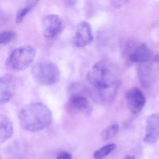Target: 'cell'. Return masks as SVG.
Wrapping results in <instances>:
<instances>
[{
    "label": "cell",
    "instance_id": "20",
    "mask_svg": "<svg viewBox=\"0 0 159 159\" xmlns=\"http://www.w3.org/2000/svg\"><path fill=\"white\" fill-rule=\"evenodd\" d=\"M1 159H2V157L1 158Z\"/></svg>",
    "mask_w": 159,
    "mask_h": 159
},
{
    "label": "cell",
    "instance_id": "17",
    "mask_svg": "<svg viewBox=\"0 0 159 159\" xmlns=\"http://www.w3.org/2000/svg\"><path fill=\"white\" fill-rule=\"evenodd\" d=\"M16 37V33L13 31H6L0 34V43L6 44L11 42Z\"/></svg>",
    "mask_w": 159,
    "mask_h": 159
},
{
    "label": "cell",
    "instance_id": "15",
    "mask_svg": "<svg viewBox=\"0 0 159 159\" xmlns=\"http://www.w3.org/2000/svg\"><path fill=\"white\" fill-rule=\"evenodd\" d=\"M116 148V145L114 144L106 145L95 152L93 154L94 157L96 159H103L111 153Z\"/></svg>",
    "mask_w": 159,
    "mask_h": 159
},
{
    "label": "cell",
    "instance_id": "7",
    "mask_svg": "<svg viewBox=\"0 0 159 159\" xmlns=\"http://www.w3.org/2000/svg\"><path fill=\"white\" fill-rule=\"evenodd\" d=\"M125 99L128 109L134 114L139 113L146 103V98L144 94L137 87H134L127 91Z\"/></svg>",
    "mask_w": 159,
    "mask_h": 159
},
{
    "label": "cell",
    "instance_id": "16",
    "mask_svg": "<svg viewBox=\"0 0 159 159\" xmlns=\"http://www.w3.org/2000/svg\"><path fill=\"white\" fill-rule=\"evenodd\" d=\"M119 126L117 124L111 125L104 129L102 132L101 136L105 140H109L115 137L118 134L119 130Z\"/></svg>",
    "mask_w": 159,
    "mask_h": 159
},
{
    "label": "cell",
    "instance_id": "1",
    "mask_svg": "<svg viewBox=\"0 0 159 159\" xmlns=\"http://www.w3.org/2000/svg\"><path fill=\"white\" fill-rule=\"evenodd\" d=\"M52 115L50 109L43 103L33 102L23 107L19 111L18 121L21 127L29 132H39L51 125Z\"/></svg>",
    "mask_w": 159,
    "mask_h": 159
},
{
    "label": "cell",
    "instance_id": "8",
    "mask_svg": "<svg viewBox=\"0 0 159 159\" xmlns=\"http://www.w3.org/2000/svg\"><path fill=\"white\" fill-rule=\"evenodd\" d=\"M62 21L57 15L47 16L43 19L42 24V33L47 39H52L57 36L62 29Z\"/></svg>",
    "mask_w": 159,
    "mask_h": 159
},
{
    "label": "cell",
    "instance_id": "13",
    "mask_svg": "<svg viewBox=\"0 0 159 159\" xmlns=\"http://www.w3.org/2000/svg\"><path fill=\"white\" fill-rule=\"evenodd\" d=\"M149 68L145 66L139 67V80L142 85L145 87H148L151 83L152 80V73Z\"/></svg>",
    "mask_w": 159,
    "mask_h": 159
},
{
    "label": "cell",
    "instance_id": "3",
    "mask_svg": "<svg viewBox=\"0 0 159 159\" xmlns=\"http://www.w3.org/2000/svg\"><path fill=\"white\" fill-rule=\"evenodd\" d=\"M36 56V49L33 46L24 45L15 49L6 59L5 65L14 72L22 71L30 66Z\"/></svg>",
    "mask_w": 159,
    "mask_h": 159
},
{
    "label": "cell",
    "instance_id": "6",
    "mask_svg": "<svg viewBox=\"0 0 159 159\" xmlns=\"http://www.w3.org/2000/svg\"><path fill=\"white\" fill-rule=\"evenodd\" d=\"M93 40L91 25L86 21L80 22L76 27L73 38L74 45L77 47H83L91 43Z\"/></svg>",
    "mask_w": 159,
    "mask_h": 159
},
{
    "label": "cell",
    "instance_id": "14",
    "mask_svg": "<svg viewBox=\"0 0 159 159\" xmlns=\"http://www.w3.org/2000/svg\"><path fill=\"white\" fill-rule=\"evenodd\" d=\"M38 3V1H29L28 2L26 6L20 9L16 14V23L17 24L21 23L24 20L26 15Z\"/></svg>",
    "mask_w": 159,
    "mask_h": 159
},
{
    "label": "cell",
    "instance_id": "11",
    "mask_svg": "<svg viewBox=\"0 0 159 159\" xmlns=\"http://www.w3.org/2000/svg\"><path fill=\"white\" fill-rule=\"evenodd\" d=\"M159 139V114H153L147 119L143 141L154 144Z\"/></svg>",
    "mask_w": 159,
    "mask_h": 159
},
{
    "label": "cell",
    "instance_id": "9",
    "mask_svg": "<svg viewBox=\"0 0 159 159\" xmlns=\"http://www.w3.org/2000/svg\"><path fill=\"white\" fill-rule=\"evenodd\" d=\"M131 45L128 52V58L131 62L144 64L149 60L151 52L146 44L133 43Z\"/></svg>",
    "mask_w": 159,
    "mask_h": 159
},
{
    "label": "cell",
    "instance_id": "2",
    "mask_svg": "<svg viewBox=\"0 0 159 159\" xmlns=\"http://www.w3.org/2000/svg\"><path fill=\"white\" fill-rule=\"evenodd\" d=\"M117 77L115 66L107 60H101L97 62L86 75V79L90 84L100 90H107L115 85Z\"/></svg>",
    "mask_w": 159,
    "mask_h": 159
},
{
    "label": "cell",
    "instance_id": "19",
    "mask_svg": "<svg viewBox=\"0 0 159 159\" xmlns=\"http://www.w3.org/2000/svg\"><path fill=\"white\" fill-rule=\"evenodd\" d=\"M124 159H136L135 157L133 155H125V157H124Z\"/></svg>",
    "mask_w": 159,
    "mask_h": 159
},
{
    "label": "cell",
    "instance_id": "5",
    "mask_svg": "<svg viewBox=\"0 0 159 159\" xmlns=\"http://www.w3.org/2000/svg\"><path fill=\"white\" fill-rule=\"evenodd\" d=\"M66 109L67 112L70 114H89L92 111L88 99L78 94H72L70 97L66 104Z\"/></svg>",
    "mask_w": 159,
    "mask_h": 159
},
{
    "label": "cell",
    "instance_id": "18",
    "mask_svg": "<svg viewBox=\"0 0 159 159\" xmlns=\"http://www.w3.org/2000/svg\"><path fill=\"white\" fill-rule=\"evenodd\" d=\"M71 155L69 152H62L58 153L56 159H71Z\"/></svg>",
    "mask_w": 159,
    "mask_h": 159
},
{
    "label": "cell",
    "instance_id": "12",
    "mask_svg": "<svg viewBox=\"0 0 159 159\" xmlns=\"http://www.w3.org/2000/svg\"><path fill=\"white\" fill-rule=\"evenodd\" d=\"M14 127L11 120L4 114L0 115V141L3 143L11 138Z\"/></svg>",
    "mask_w": 159,
    "mask_h": 159
},
{
    "label": "cell",
    "instance_id": "4",
    "mask_svg": "<svg viewBox=\"0 0 159 159\" xmlns=\"http://www.w3.org/2000/svg\"><path fill=\"white\" fill-rule=\"evenodd\" d=\"M31 74L34 80L41 85H53L60 79L59 69L50 61H40L33 65Z\"/></svg>",
    "mask_w": 159,
    "mask_h": 159
},
{
    "label": "cell",
    "instance_id": "10",
    "mask_svg": "<svg viewBox=\"0 0 159 159\" xmlns=\"http://www.w3.org/2000/svg\"><path fill=\"white\" fill-rule=\"evenodd\" d=\"M16 88L15 78L11 74L2 76L0 80V102L6 104L14 94Z\"/></svg>",
    "mask_w": 159,
    "mask_h": 159
}]
</instances>
